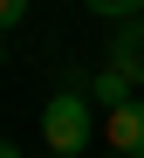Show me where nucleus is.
<instances>
[{
    "mask_svg": "<svg viewBox=\"0 0 144 158\" xmlns=\"http://www.w3.org/2000/svg\"><path fill=\"white\" fill-rule=\"evenodd\" d=\"M110 158H124V151H110Z\"/></svg>",
    "mask_w": 144,
    "mask_h": 158,
    "instance_id": "6e6552de",
    "label": "nucleus"
},
{
    "mask_svg": "<svg viewBox=\"0 0 144 158\" xmlns=\"http://www.w3.org/2000/svg\"><path fill=\"white\" fill-rule=\"evenodd\" d=\"M130 89H137V83H130V76H117L110 62L89 76V96H96V103H110V110H124V103H130Z\"/></svg>",
    "mask_w": 144,
    "mask_h": 158,
    "instance_id": "20e7f679",
    "label": "nucleus"
},
{
    "mask_svg": "<svg viewBox=\"0 0 144 158\" xmlns=\"http://www.w3.org/2000/svg\"><path fill=\"white\" fill-rule=\"evenodd\" d=\"M89 76H82V83H69V89H55L48 103H41V138H48V151L55 158H76L82 144L96 138V117H89Z\"/></svg>",
    "mask_w": 144,
    "mask_h": 158,
    "instance_id": "f257e3e1",
    "label": "nucleus"
},
{
    "mask_svg": "<svg viewBox=\"0 0 144 158\" xmlns=\"http://www.w3.org/2000/svg\"><path fill=\"white\" fill-rule=\"evenodd\" d=\"M110 151L144 158V103H137V96L124 103V110H110Z\"/></svg>",
    "mask_w": 144,
    "mask_h": 158,
    "instance_id": "7ed1b4c3",
    "label": "nucleus"
},
{
    "mask_svg": "<svg viewBox=\"0 0 144 158\" xmlns=\"http://www.w3.org/2000/svg\"><path fill=\"white\" fill-rule=\"evenodd\" d=\"M89 14H103V21H130V14H144V0H82Z\"/></svg>",
    "mask_w": 144,
    "mask_h": 158,
    "instance_id": "39448f33",
    "label": "nucleus"
},
{
    "mask_svg": "<svg viewBox=\"0 0 144 158\" xmlns=\"http://www.w3.org/2000/svg\"><path fill=\"white\" fill-rule=\"evenodd\" d=\"M27 21V0H0V28H21Z\"/></svg>",
    "mask_w": 144,
    "mask_h": 158,
    "instance_id": "423d86ee",
    "label": "nucleus"
},
{
    "mask_svg": "<svg viewBox=\"0 0 144 158\" xmlns=\"http://www.w3.org/2000/svg\"><path fill=\"white\" fill-rule=\"evenodd\" d=\"M110 69L130 76V83L144 89V14H130V21L110 28Z\"/></svg>",
    "mask_w": 144,
    "mask_h": 158,
    "instance_id": "f03ea898",
    "label": "nucleus"
},
{
    "mask_svg": "<svg viewBox=\"0 0 144 158\" xmlns=\"http://www.w3.org/2000/svg\"><path fill=\"white\" fill-rule=\"evenodd\" d=\"M0 158H21V144H7V138H0Z\"/></svg>",
    "mask_w": 144,
    "mask_h": 158,
    "instance_id": "0eeeda50",
    "label": "nucleus"
}]
</instances>
